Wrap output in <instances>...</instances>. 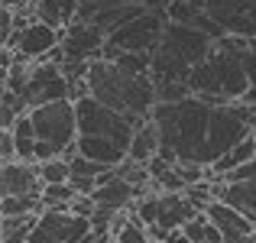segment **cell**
Masks as SVG:
<instances>
[{
    "mask_svg": "<svg viewBox=\"0 0 256 243\" xmlns=\"http://www.w3.org/2000/svg\"><path fill=\"white\" fill-rule=\"evenodd\" d=\"M0 156H4V166H6V162H20L16 159V143H13V133L10 130L0 133Z\"/></svg>",
    "mask_w": 256,
    "mask_h": 243,
    "instance_id": "14",
    "label": "cell"
},
{
    "mask_svg": "<svg viewBox=\"0 0 256 243\" xmlns=\"http://www.w3.org/2000/svg\"><path fill=\"white\" fill-rule=\"evenodd\" d=\"M78 6H82V0H36V20L65 32L68 26H75Z\"/></svg>",
    "mask_w": 256,
    "mask_h": 243,
    "instance_id": "11",
    "label": "cell"
},
{
    "mask_svg": "<svg viewBox=\"0 0 256 243\" xmlns=\"http://www.w3.org/2000/svg\"><path fill=\"white\" fill-rule=\"evenodd\" d=\"M140 75H126L120 65L114 62H91V72H88V91H91L94 100H100L104 107L117 114H126V98H130V88Z\"/></svg>",
    "mask_w": 256,
    "mask_h": 243,
    "instance_id": "4",
    "label": "cell"
},
{
    "mask_svg": "<svg viewBox=\"0 0 256 243\" xmlns=\"http://www.w3.org/2000/svg\"><path fill=\"white\" fill-rule=\"evenodd\" d=\"M75 110H78V136L110 140V143L124 146V150L130 152L136 126H133V120L126 117V114H117V110H110V107H104L100 100H94L91 94L78 100Z\"/></svg>",
    "mask_w": 256,
    "mask_h": 243,
    "instance_id": "2",
    "label": "cell"
},
{
    "mask_svg": "<svg viewBox=\"0 0 256 243\" xmlns=\"http://www.w3.org/2000/svg\"><path fill=\"white\" fill-rule=\"evenodd\" d=\"M42 178H39V166L32 162H6L4 166V198H30L39 194L42 198Z\"/></svg>",
    "mask_w": 256,
    "mask_h": 243,
    "instance_id": "8",
    "label": "cell"
},
{
    "mask_svg": "<svg viewBox=\"0 0 256 243\" xmlns=\"http://www.w3.org/2000/svg\"><path fill=\"white\" fill-rule=\"evenodd\" d=\"M244 72H246V81H250V88L256 84V52L246 49L244 52Z\"/></svg>",
    "mask_w": 256,
    "mask_h": 243,
    "instance_id": "15",
    "label": "cell"
},
{
    "mask_svg": "<svg viewBox=\"0 0 256 243\" xmlns=\"http://www.w3.org/2000/svg\"><path fill=\"white\" fill-rule=\"evenodd\" d=\"M32 126H36V140L58 152V156L72 159L78 156V110L75 100H56V104H42L30 110Z\"/></svg>",
    "mask_w": 256,
    "mask_h": 243,
    "instance_id": "1",
    "label": "cell"
},
{
    "mask_svg": "<svg viewBox=\"0 0 256 243\" xmlns=\"http://www.w3.org/2000/svg\"><path fill=\"white\" fill-rule=\"evenodd\" d=\"M39 178H42V185H68L72 182V166L65 156L58 159H49L39 166Z\"/></svg>",
    "mask_w": 256,
    "mask_h": 243,
    "instance_id": "13",
    "label": "cell"
},
{
    "mask_svg": "<svg viewBox=\"0 0 256 243\" xmlns=\"http://www.w3.org/2000/svg\"><path fill=\"white\" fill-rule=\"evenodd\" d=\"M162 150V136H159V126L156 120H146L136 133H133V146H130V159L140 162V166H150L152 159L159 156Z\"/></svg>",
    "mask_w": 256,
    "mask_h": 243,
    "instance_id": "12",
    "label": "cell"
},
{
    "mask_svg": "<svg viewBox=\"0 0 256 243\" xmlns=\"http://www.w3.org/2000/svg\"><path fill=\"white\" fill-rule=\"evenodd\" d=\"M214 201H224L256 227V182H214Z\"/></svg>",
    "mask_w": 256,
    "mask_h": 243,
    "instance_id": "9",
    "label": "cell"
},
{
    "mask_svg": "<svg viewBox=\"0 0 256 243\" xmlns=\"http://www.w3.org/2000/svg\"><path fill=\"white\" fill-rule=\"evenodd\" d=\"M62 36L65 32H58V30H52V26L32 20V23H26L23 30H16L10 39H6L4 49H13L23 62H42L49 52H56L58 46H62Z\"/></svg>",
    "mask_w": 256,
    "mask_h": 243,
    "instance_id": "6",
    "label": "cell"
},
{
    "mask_svg": "<svg viewBox=\"0 0 256 243\" xmlns=\"http://www.w3.org/2000/svg\"><path fill=\"white\" fill-rule=\"evenodd\" d=\"M78 156L98 162V166H104V168H120L126 159H130V152H126L124 146L110 143V140H100V136H78Z\"/></svg>",
    "mask_w": 256,
    "mask_h": 243,
    "instance_id": "10",
    "label": "cell"
},
{
    "mask_svg": "<svg viewBox=\"0 0 256 243\" xmlns=\"http://www.w3.org/2000/svg\"><path fill=\"white\" fill-rule=\"evenodd\" d=\"M253 143H256V130H253Z\"/></svg>",
    "mask_w": 256,
    "mask_h": 243,
    "instance_id": "16",
    "label": "cell"
},
{
    "mask_svg": "<svg viewBox=\"0 0 256 243\" xmlns=\"http://www.w3.org/2000/svg\"><path fill=\"white\" fill-rule=\"evenodd\" d=\"M253 130L240 120L237 104H227V107H214L211 114V126H208V146H204V156H201V166H214L218 159H224L227 152H234L244 140H250Z\"/></svg>",
    "mask_w": 256,
    "mask_h": 243,
    "instance_id": "3",
    "label": "cell"
},
{
    "mask_svg": "<svg viewBox=\"0 0 256 243\" xmlns=\"http://www.w3.org/2000/svg\"><path fill=\"white\" fill-rule=\"evenodd\" d=\"M56 100H68V78H65L58 62H39L30 68V84H26V104L42 107L56 104Z\"/></svg>",
    "mask_w": 256,
    "mask_h": 243,
    "instance_id": "7",
    "label": "cell"
},
{
    "mask_svg": "<svg viewBox=\"0 0 256 243\" xmlns=\"http://www.w3.org/2000/svg\"><path fill=\"white\" fill-rule=\"evenodd\" d=\"M162 36H166L162 16H156V13L146 10L143 16L130 20L124 30L110 32V36H107V46H114V49H120V52H140V56H150L152 49L162 46Z\"/></svg>",
    "mask_w": 256,
    "mask_h": 243,
    "instance_id": "5",
    "label": "cell"
},
{
    "mask_svg": "<svg viewBox=\"0 0 256 243\" xmlns=\"http://www.w3.org/2000/svg\"><path fill=\"white\" fill-rule=\"evenodd\" d=\"M201 243H204V240H201Z\"/></svg>",
    "mask_w": 256,
    "mask_h": 243,
    "instance_id": "17",
    "label": "cell"
}]
</instances>
